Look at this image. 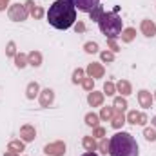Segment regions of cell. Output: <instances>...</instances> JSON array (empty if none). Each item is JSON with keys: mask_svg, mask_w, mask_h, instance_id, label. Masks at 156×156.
<instances>
[{"mask_svg": "<svg viewBox=\"0 0 156 156\" xmlns=\"http://www.w3.org/2000/svg\"><path fill=\"white\" fill-rule=\"evenodd\" d=\"M76 20V7L71 0H56L49 5L47 22L55 29H69Z\"/></svg>", "mask_w": 156, "mask_h": 156, "instance_id": "1", "label": "cell"}, {"mask_svg": "<svg viewBox=\"0 0 156 156\" xmlns=\"http://www.w3.org/2000/svg\"><path fill=\"white\" fill-rule=\"evenodd\" d=\"M109 154L111 156H138V144L133 134L116 133L109 138Z\"/></svg>", "mask_w": 156, "mask_h": 156, "instance_id": "2", "label": "cell"}, {"mask_svg": "<svg viewBox=\"0 0 156 156\" xmlns=\"http://www.w3.org/2000/svg\"><path fill=\"white\" fill-rule=\"evenodd\" d=\"M98 26H100V31L109 38H116L122 35V18L116 15V11L113 13H104L98 20Z\"/></svg>", "mask_w": 156, "mask_h": 156, "instance_id": "3", "label": "cell"}, {"mask_svg": "<svg viewBox=\"0 0 156 156\" xmlns=\"http://www.w3.org/2000/svg\"><path fill=\"white\" fill-rule=\"evenodd\" d=\"M9 18L15 20V22H22L27 18V7L26 5H20V4H15L9 7Z\"/></svg>", "mask_w": 156, "mask_h": 156, "instance_id": "4", "label": "cell"}, {"mask_svg": "<svg viewBox=\"0 0 156 156\" xmlns=\"http://www.w3.org/2000/svg\"><path fill=\"white\" fill-rule=\"evenodd\" d=\"M44 153L49 156H64L66 154V144L64 142H55V144H47Z\"/></svg>", "mask_w": 156, "mask_h": 156, "instance_id": "5", "label": "cell"}, {"mask_svg": "<svg viewBox=\"0 0 156 156\" xmlns=\"http://www.w3.org/2000/svg\"><path fill=\"white\" fill-rule=\"evenodd\" d=\"M71 2L75 4V7H76L78 11L89 13L91 9H94V7L98 5V2H100V0H71Z\"/></svg>", "mask_w": 156, "mask_h": 156, "instance_id": "6", "label": "cell"}, {"mask_svg": "<svg viewBox=\"0 0 156 156\" xmlns=\"http://www.w3.org/2000/svg\"><path fill=\"white\" fill-rule=\"evenodd\" d=\"M127 122L133 123V125H145L147 123V116L144 113H138V111H129Z\"/></svg>", "mask_w": 156, "mask_h": 156, "instance_id": "7", "label": "cell"}, {"mask_svg": "<svg viewBox=\"0 0 156 156\" xmlns=\"http://www.w3.org/2000/svg\"><path fill=\"white\" fill-rule=\"evenodd\" d=\"M35 136H37V131H35L33 125H24V127L20 129V138H22V142H33Z\"/></svg>", "mask_w": 156, "mask_h": 156, "instance_id": "8", "label": "cell"}, {"mask_svg": "<svg viewBox=\"0 0 156 156\" xmlns=\"http://www.w3.org/2000/svg\"><path fill=\"white\" fill-rule=\"evenodd\" d=\"M53 100H55V93H53V89H44L42 91V94H40V105L42 107H49L51 104H53Z\"/></svg>", "mask_w": 156, "mask_h": 156, "instance_id": "9", "label": "cell"}, {"mask_svg": "<svg viewBox=\"0 0 156 156\" xmlns=\"http://www.w3.org/2000/svg\"><path fill=\"white\" fill-rule=\"evenodd\" d=\"M140 27H142V33H144L145 37H149V38L156 35V26H154L153 20H142V26H140Z\"/></svg>", "mask_w": 156, "mask_h": 156, "instance_id": "10", "label": "cell"}, {"mask_svg": "<svg viewBox=\"0 0 156 156\" xmlns=\"http://www.w3.org/2000/svg\"><path fill=\"white\" fill-rule=\"evenodd\" d=\"M138 102H140L142 107L149 109V107L153 105V96H151V93H149V91H140V93H138Z\"/></svg>", "mask_w": 156, "mask_h": 156, "instance_id": "11", "label": "cell"}, {"mask_svg": "<svg viewBox=\"0 0 156 156\" xmlns=\"http://www.w3.org/2000/svg\"><path fill=\"white\" fill-rule=\"evenodd\" d=\"M87 102H89L91 107H98V105H102V102H104V94H102V93H96V91H91L89 96H87Z\"/></svg>", "mask_w": 156, "mask_h": 156, "instance_id": "12", "label": "cell"}, {"mask_svg": "<svg viewBox=\"0 0 156 156\" xmlns=\"http://www.w3.org/2000/svg\"><path fill=\"white\" fill-rule=\"evenodd\" d=\"M87 75H89L91 78H102L104 76V67H102L100 64H89Z\"/></svg>", "mask_w": 156, "mask_h": 156, "instance_id": "13", "label": "cell"}, {"mask_svg": "<svg viewBox=\"0 0 156 156\" xmlns=\"http://www.w3.org/2000/svg\"><path fill=\"white\" fill-rule=\"evenodd\" d=\"M113 127L115 129H120L123 123H125V116H123V111H118V109H115V115H113Z\"/></svg>", "mask_w": 156, "mask_h": 156, "instance_id": "14", "label": "cell"}, {"mask_svg": "<svg viewBox=\"0 0 156 156\" xmlns=\"http://www.w3.org/2000/svg\"><path fill=\"white\" fill-rule=\"evenodd\" d=\"M116 89L123 94V96H127V94H131L133 93V89H131V83L127 82V80H120L116 83Z\"/></svg>", "mask_w": 156, "mask_h": 156, "instance_id": "15", "label": "cell"}, {"mask_svg": "<svg viewBox=\"0 0 156 156\" xmlns=\"http://www.w3.org/2000/svg\"><path fill=\"white\" fill-rule=\"evenodd\" d=\"M27 62L31 64V66H35V67H38L40 64H42V55L37 53V51H33V53H29L27 55Z\"/></svg>", "mask_w": 156, "mask_h": 156, "instance_id": "16", "label": "cell"}, {"mask_svg": "<svg viewBox=\"0 0 156 156\" xmlns=\"http://www.w3.org/2000/svg\"><path fill=\"white\" fill-rule=\"evenodd\" d=\"M82 144H83L85 151H94V149L98 147V144L94 142V138H93V136H85V138L82 140Z\"/></svg>", "mask_w": 156, "mask_h": 156, "instance_id": "17", "label": "cell"}, {"mask_svg": "<svg viewBox=\"0 0 156 156\" xmlns=\"http://www.w3.org/2000/svg\"><path fill=\"white\" fill-rule=\"evenodd\" d=\"M26 7L29 9V13L35 16V18H40L42 15H44V11H42V7H38V5H33V2H27L26 4Z\"/></svg>", "mask_w": 156, "mask_h": 156, "instance_id": "18", "label": "cell"}, {"mask_svg": "<svg viewBox=\"0 0 156 156\" xmlns=\"http://www.w3.org/2000/svg\"><path fill=\"white\" fill-rule=\"evenodd\" d=\"M98 120H100V116H98V115H94V113L85 115V123H87L89 127H98Z\"/></svg>", "mask_w": 156, "mask_h": 156, "instance_id": "19", "label": "cell"}, {"mask_svg": "<svg viewBox=\"0 0 156 156\" xmlns=\"http://www.w3.org/2000/svg\"><path fill=\"white\" fill-rule=\"evenodd\" d=\"M134 35H136V31H134L133 27H127L120 37H122V42H131V40L134 38Z\"/></svg>", "mask_w": 156, "mask_h": 156, "instance_id": "20", "label": "cell"}, {"mask_svg": "<svg viewBox=\"0 0 156 156\" xmlns=\"http://www.w3.org/2000/svg\"><path fill=\"white\" fill-rule=\"evenodd\" d=\"M38 83L37 82H31L29 85H27V98H35L37 94H38Z\"/></svg>", "mask_w": 156, "mask_h": 156, "instance_id": "21", "label": "cell"}, {"mask_svg": "<svg viewBox=\"0 0 156 156\" xmlns=\"http://www.w3.org/2000/svg\"><path fill=\"white\" fill-rule=\"evenodd\" d=\"M89 15H91V20H96V22H98V20H100V16L104 15V11H102V5L98 4L94 9H91V11H89Z\"/></svg>", "mask_w": 156, "mask_h": 156, "instance_id": "22", "label": "cell"}, {"mask_svg": "<svg viewBox=\"0 0 156 156\" xmlns=\"http://www.w3.org/2000/svg\"><path fill=\"white\" fill-rule=\"evenodd\" d=\"M9 149L15 151V153H20V151H24V142H20V140H13V142H9Z\"/></svg>", "mask_w": 156, "mask_h": 156, "instance_id": "23", "label": "cell"}, {"mask_svg": "<svg viewBox=\"0 0 156 156\" xmlns=\"http://www.w3.org/2000/svg\"><path fill=\"white\" fill-rule=\"evenodd\" d=\"M113 115H115V107H104L102 113H100V118L102 120H111Z\"/></svg>", "mask_w": 156, "mask_h": 156, "instance_id": "24", "label": "cell"}, {"mask_svg": "<svg viewBox=\"0 0 156 156\" xmlns=\"http://www.w3.org/2000/svg\"><path fill=\"white\" fill-rule=\"evenodd\" d=\"M15 62H16V67L22 69V67L27 66V56H26V55H16V56H15Z\"/></svg>", "mask_w": 156, "mask_h": 156, "instance_id": "25", "label": "cell"}, {"mask_svg": "<svg viewBox=\"0 0 156 156\" xmlns=\"http://www.w3.org/2000/svg\"><path fill=\"white\" fill-rule=\"evenodd\" d=\"M115 109L118 111H125L127 109V102H125V98H115V105H113Z\"/></svg>", "mask_w": 156, "mask_h": 156, "instance_id": "26", "label": "cell"}, {"mask_svg": "<svg viewBox=\"0 0 156 156\" xmlns=\"http://www.w3.org/2000/svg\"><path fill=\"white\" fill-rule=\"evenodd\" d=\"M144 134H145V140H149V142H156V129H153V127L149 129V127H147V129L144 131Z\"/></svg>", "mask_w": 156, "mask_h": 156, "instance_id": "27", "label": "cell"}, {"mask_svg": "<svg viewBox=\"0 0 156 156\" xmlns=\"http://www.w3.org/2000/svg\"><path fill=\"white\" fill-rule=\"evenodd\" d=\"M98 149L104 153V154H107L109 153V140H105V138H102V142L98 144Z\"/></svg>", "mask_w": 156, "mask_h": 156, "instance_id": "28", "label": "cell"}, {"mask_svg": "<svg viewBox=\"0 0 156 156\" xmlns=\"http://www.w3.org/2000/svg\"><path fill=\"white\" fill-rule=\"evenodd\" d=\"M115 91H116L115 83H111V82H105V85H104V93H105V94H115Z\"/></svg>", "mask_w": 156, "mask_h": 156, "instance_id": "29", "label": "cell"}, {"mask_svg": "<svg viewBox=\"0 0 156 156\" xmlns=\"http://www.w3.org/2000/svg\"><path fill=\"white\" fill-rule=\"evenodd\" d=\"M83 47H85V51H87V53H96V51H98V45H96L94 42H87Z\"/></svg>", "mask_w": 156, "mask_h": 156, "instance_id": "30", "label": "cell"}, {"mask_svg": "<svg viewBox=\"0 0 156 156\" xmlns=\"http://www.w3.org/2000/svg\"><path fill=\"white\" fill-rule=\"evenodd\" d=\"M82 80H83V71H82V69H76V71L73 73V82L78 83V82H82Z\"/></svg>", "mask_w": 156, "mask_h": 156, "instance_id": "31", "label": "cell"}, {"mask_svg": "<svg viewBox=\"0 0 156 156\" xmlns=\"http://www.w3.org/2000/svg\"><path fill=\"white\" fill-rule=\"evenodd\" d=\"M102 60H104V62H113V60H115V55L109 53V51H104V53H102Z\"/></svg>", "mask_w": 156, "mask_h": 156, "instance_id": "32", "label": "cell"}, {"mask_svg": "<svg viewBox=\"0 0 156 156\" xmlns=\"http://www.w3.org/2000/svg\"><path fill=\"white\" fill-rule=\"evenodd\" d=\"M82 85H83V89L93 91V78H85V80H82Z\"/></svg>", "mask_w": 156, "mask_h": 156, "instance_id": "33", "label": "cell"}, {"mask_svg": "<svg viewBox=\"0 0 156 156\" xmlns=\"http://www.w3.org/2000/svg\"><path fill=\"white\" fill-rule=\"evenodd\" d=\"M93 136L104 138V136H105V129H104V127H94V133H93Z\"/></svg>", "mask_w": 156, "mask_h": 156, "instance_id": "34", "label": "cell"}, {"mask_svg": "<svg viewBox=\"0 0 156 156\" xmlns=\"http://www.w3.org/2000/svg\"><path fill=\"white\" fill-rule=\"evenodd\" d=\"M107 44H109V47H111V49H113L115 53H116V51H120V47H118V44H116V42H115L113 38H109V40H107Z\"/></svg>", "mask_w": 156, "mask_h": 156, "instance_id": "35", "label": "cell"}, {"mask_svg": "<svg viewBox=\"0 0 156 156\" xmlns=\"http://www.w3.org/2000/svg\"><path fill=\"white\" fill-rule=\"evenodd\" d=\"M7 55H9V56H13V55H15V44H13V42H9V44H7Z\"/></svg>", "mask_w": 156, "mask_h": 156, "instance_id": "36", "label": "cell"}, {"mask_svg": "<svg viewBox=\"0 0 156 156\" xmlns=\"http://www.w3.org/2000/svg\"><path fill=\"white\" fill-rule=\"evenodd\" d=\"M7 4H9V0H0V11H4Z\"/></svg>", "mask_w": 156, "mask_h": 156, "instance_id": "37", "label": "cell"}, {"mask_svg": "<svg viewBox=\"0 0 156 156\" xmlns=\"http://www.w3.org/2000/svg\"><path fill=\"white\" fill-rule=\"evenodd\" d=\"M5 156H18V153H15V151H11V149H9V151L5 153Z\"/></svg>", "mask_w": 156, "mask_h": 156, "instance_id": "38", "label": "cell"}, {"mask_svg": "<svg viewBox=\"0 0 156 156\" xmlns=\"http://www.w3.org/2000/svg\"><path fill=\"white\" fill-rule=\"evenodd\" d=\"M83 29H85V27H83V24H78V26H76V31H83Z\"/></svg>", "mask_w": 156, "mask_h": 156, "instance_id": "39", "label": "cell"}, {"mask_svg": "<svg viewBox=\"0 0 156 156\" xmlns=\"http://www.w3.org/2000/svg\"><path fill=\"white\" fill-rule=\"evenodd\" d=\"M82 156H98V154H94V153H93V151H87V153H85V154H82Z\"/></svg>", "mask_w": 156, "mask_h": 156, "instance_id": "40", "label": "cell"}, {"mask_svg": "<svg viewBox=\"0 0 156 156\" xmlns=\"http://www.w3.org/2000/svg\"><path fill=\"white\" fill-rule=\"evenodd\" d=\"M153 125H154V129H156V116L153 118Z\"/></svg>", "mask_w": 156, "mask_h": 156, "instance_id": "41", "label": "cell"}, {"mask_svg": "<svg viewBox=\"0 0 156 156\" xmlns=\"http://www.w3.org/2000/svg\"><path fill=\"white\" fill-rule=\"evenodd\" d=\"M154 98H156V94H154Z\"/></svg>", "mask_w": 156, "mask_h": 156, "instance_id": "42", "label": "cell"}]
</instances>
